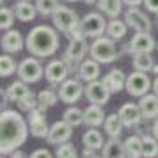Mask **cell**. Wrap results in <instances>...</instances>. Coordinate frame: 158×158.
<instances>
[{"instance_id": "6da1fadb", "label": "cell", "mask_w": 158, "mask_h": 158, "mask_svg": "<svg viewBox=\"0 0 158 158\" xmlns=\"http://www.w3.org/2000/svg\"><path fill=\"white\" fill-rule=\"evenodd\" d=\"M30 133L29 121L23 119L18 110L4 108L0 114V153L2 156H11V153L20 149Z\"/></svg>"}, {"instance_id": "7a4b0ae2", "label": "cell", "mask_w": 158, "mask_h": 158, "mask_svg": "<svg viewBox=\"0 0 158 158\" xmlns=\"http://www.w3.org/2000/svg\"><path fill=\"white\" fill-rule=\"evenodd\" d=\"M25 48L34 57H50L59 50V30L50 25H37L25 37Z\"/></svg>"}, {"instance_id": "3957f363", "label": "cell", "mask_w": 158, "mask_h": 158, "mask_svg": "<svg viewBox=\"0 0 158 158\" xmlns=\"http://www.w3.org/2000/svg\"><path fill=\"white\" fill-rule=\"evenodd\" d=\"M117 41L110 36H100L94 37L91 46H89V57L96 59L100 64H110L119 59V50H117Z\"/></svg>"}, {"instance_id": "277c9868", "label": "cell", "mask_w": 158, "mask_h": 158, "mask_svg": "<svg viewBox=\"0 0 158 158\" xmlns=\"http://www.w3.org/2000/svg\"><path fill=\"white\" fill-rule=\"evenodd\" d=\"M18 78L27 84H36L44 77V68L37 57H27L18 64Z\"/></svg>"}, {"instance_id": "5b68a950", "label": "cell", "mask_w": 158, "mask_h": 158, "mask_svg": "<svg viewBox=\"0 0 158 158\" xmlns=\"http://www.w3.org/2000/svg\"><path fill=\"white\" fill-rule=\"evenodd\" d=\"M57 93L62 103L75 105L85 94V85H82L80 78H66L62 84H59Z\"/></svg>"}, {"instance_id": "8992f818", "label": "cell", "mask_w": 158, "mask_h": 158, "mask_svg": "<svg viewBox=\"0 0 158 158\" xmlns=\"http://www.w3.org/2000/svg\"><path fill=\"white\" fill-rule=\"evenodd\" d=\"M126 91H128L130 96H133V98H140L144 94L149 93V89H153V82L149 80L148 77V73L144 71H133L128 75V78H126V87H124Z\"/></svg>"}, {"instance_id": "52a82bcc", "label": "cell", "mask_w": 158, "mask_h": 158, "mask_svg": "<svg viewBox=\"0 0 158 158\" xmlns=\"http://www.w3.org/2000/svg\"><path fill=\"white\" fill-rule=\"evenodd\" d=\"M27 121H29V128L32 137L36 139H46L50 126L46 123V110L43 107H36L30 112H27Z\"/></svg>"}, {"instance_id": "ba28073f", "label": "cell", "mask_w": 158, "mask_h": 158, "mask_svg": "<svg viewBox=\"0 0 158 158\" xmlns=\"http://www.w3.org/2000/svg\"><path fill=\"white\" fill-rule=\"evenodd\" d=\"M52 22H53V27H55L59 32L66 34L71 27H75L77 23H80V18L77 16V13H75L73 9H69L68 6H62V4H60L57 7V11L52 15Z\"/></svg>"}, {"instance_id": "9c48e42d", "label": "cell", "mask_w": 158, "mask_h": 158, "mask_svg": "<svg viewBox=\"0 0 158 158\" xmlns=\"http://www.w3.org/2000/svg\"><path fill=\"white\" fill-rule=\"evenodd\" d=\"M124 50L128 53H140V52L151 53L153 50H156V41H155V37L151 36V32L139 30V32H135V36L126 43Z\"/></svg>"}, {"instance_id": "30bf717a", "label": "cell", "mask_w": 158, "mask_h": 158, "mask_svg": "<svg viewBox=\"0 0 158 158\" xmlns=\"http://www.w3.org/2000/svg\"><path fill=\"white\" fill-rule=\"evenodd\" d=\"M107 20H105V16L100 13H89L82 18V27H84V32H85L87 37H100L103 34H107Z\"/></svg>"}, {"instance_id": "8fae6325", "label": "cell", "mask_w": 158, "mask_h": 158, "mask_svg": "<svg viewBox=\"0 0 158 158\" xmlns=\"http://www.w3.org/2000/svg\"><path fill=\"white\" fill-rule=\"evenodd\" d=\"M124 22L128 23L130 29H133L135 32L139 30H146V32H151L153 29V22L151 18L146 15V11L139 7H128L124 11Z\"/></svg>"}, {"instance_id": "7c38bea8", "label": "cell", "mask_w": 158, "mask_h": 158, "mask_svg": "<svg viewBox=\"0 0 158 158\" xmlns=\"http://www.w3.org/2000/svg\"><path fill=\"white\" fill-rule=\"evenodd\" d=\"M112 91L107 87V84L103 80H93L85 84V98L89 103H96V105H107V101L110 100Z\"/></svg>"}, {"instance_id": "4fadbf2b", "label": "cell", "mask_w": 158, "mask_h": 158, "mask_svg": "<svg viewBox=\"0 0 158 158\" xmlns=\"http://www.w3.org/2000/svg\"><path fill=\"white\" fill-rule=\"evenodd\" d=\"M69 68L66 66V62L62 59H55V60H50L46 68H44V78L50 82L52 85H59L62 84L68 77H69Z\"/></svg>"}, {"instance_id": "5bb4252c", "label": "cell", "mask_w": 158, "mask_h": 158, "mask_svg": "<svg viewBox=\"0 0 158 158\" xmlns=\"http://www.w3.org/2000/svg\"><path fill=\"white\" fill-rule=\"evenodd\" d=\"M73 135V126L69 123H66L64 119L62 121H55L50 126V131L46 135V142L52 144V146H59V144L68 142Z\"/></svg>"}, {"instance_id": "9a60e30c", "label": "cell", "mask_w": 158, "mask_h": 158, "mask_svg": "<svg viewBox=\"0 0 158 158\" xmlns=\"http://www.w3.org/2000/svg\"><path fill=\"white\" fill-rule=\"evenodd\" d=\"M117 114H119V117H121L124 128H130V130L135 128V126H139V124L142 123V119H144L139 103H131V101L121 105V108L117 110Z\"/></svg>"}, {"instance_id": "2e32d148", "label": "cell", "mask_w": 158, "mask_h": 158, "mask_svg": "<svg viewBox=\"0 0 158 158\" xmlns=\"http://www.w3.org/2000/svg\"><path fill=\"white\" fill-rule=\"evenodd\" d=\"M23 46H25V39H23L20 30L9 29L4 32V36H2V48H4V52L16 53V52L22 50Z\"/></svg>"}, {"instance_id": "e0dca14e", "label": "cell", "mask_w": 158, "mask_h": 158, "mask_svg": "<svg viewBox=\"0 0 158 158\" xmlns=\"http://www.w3.org/2000/svg\"><path fill=\"white\" fill-rule=\"evenodd\" d=\"M78 78L84 80V82H93V80H98L101 75V68H100V62L96 59L89 57V59H84L80 62V68H78Z\"/></svg>"}, {"instance_id": "ac0fdd59", "label": "cell", "mask_w": 158, "mask_h": 158, "mask_svg": "<svg viewBox=\"0 0 158 158\" xmlns=\"http://www.w3.org/2000/svg\"><path fill=\"white\" fill-rule=\"evenodd\" d=\"M139 107H140V112H142L146 121L158 117V94L156 93H153V94L148 93V94H144V96H140Z\"/></svg>"}, {"instance_id": "d6986e66", "label": "cell", "mask_w": 158, "mask_h": 158, "mask_svg": "<svg viewBox=\"0 0 158 158\" xmlns=\"http://www.w3.org/2000/svg\"><path fill=\"white\" fill-rule=\"evenodd\" d=\"M87 39L89 37H77V39H69V44H68V48H66V55H69L71 59L75 60H78L82 62L84 59H85L87 52H89V46L91 44L87 43Z\"/></svg>"}, {"instance_id": "ffe728a7", "label": "cell", "mask_w": 158, "mask_h": 158, "mask_svg": "<svg viewBox=\"0 0 158 158\" xmlns=\"http://www.w3.org/2000/svg\"><path fill=\"white\" fill-rule=\"evenodd\" d=\"M13 9H15V13H16V18H18L20 22H23V23L32 22V20L37 16L36 4H32L30 0H18Z\"/></svg>"}, {"instance_id": "44dd1931", "label": "cell", "mask_w": 158, "mask_h": 158, "mask_svg": "<svg viewBox=\"0 0 158 158\" xmlns=\"http://www.w3.org/2000/svg\"><path fill=\"white\" fill-rule=\"evenodd\" d=\"M126 78H128V75H124V71L115 68V69H110L103 77V82L107 84V87L112 93H119V91H123L126 87Z\"/></svg>"}, {"instance_id": "7402d4cb", "label": "cell", "mask_w": 158, "mask_h": 158, "mask_svg": "<svg viewBox=\"0 0 158 158\" xmlns=\"http://www.w3.org/2000/svg\"><path fill=\"white\" fill-rule=\"evenodd\" d=\"M84 112H85V124L87 126H93V128L101 126V124L105 123V119H107V115L103 112V105L91 103Z\"/></svg>"}, {"instance_id": "603a6c76", "label": "cell", "mask_w": 158, "mask_h": 158, "mask_svg": "<svg viewBox=\"0 0 158 158\" xmlns=\"http://www.w3.org/2000/svg\"><path fill=\"white\" fill-rule=\"evenodd\" d=\"M101 156H126L124 140H119V137H110L101 148Z\"/></svg>"}, {"instance_id": "cb8c5ba5", "label": "cell", "mask_w": 158, "mask_h": 158, "mask_svg": "<svg viewBox=\"0 0 158 158\" xmlns=\"http://www.w3.org/2000/svg\"><path fill=\"white\" fill-rule=\"evenodd\" d=\"M30 91V87L27 82H23V80H16V82H13L11 85L7 87V91H6V100L7 101H15V103H18V101L22 100L23 96H27Z\"/></svg>"}, {"instance_id": "d4e9b609", "label": "cell", "mask_w": 158, "mask_h": 158, "mask_svg": "<svg viewBox=\"0 0 158 158\" xmlns=\"http://www.w3.org/2000/svg\"><path fill=\"white\" fill-rule=\"evenodd\" d=\"M131 66H133V69H137V71L148 73V71L153 69V66H155V59H153V55L148 53V52L131 53Z\"/></svg>"}, {"instance_id": "484cf974", "label": "cell", "mask_w": 158, "mask_h": 158, "mask_svg": "<svg viewBox=\"0 0 158 158\" xmlns=\"http://www.w3.org/2000/svg\"><path fill=\"white\" fill-rule=\"evenodd\" d=\"M96 6H98V9L105 16H108V18H117V16L121 15L124 2L123 0H98Z\"/></svg>"}, {"instance_id": "4316f807", "label": "cell", "mask_w": 158, "mask_h": 158, "mask_svg": "<svg viewBox=\"0 0 158 158\" xmlns=\"http://www.w3.org/2000/svg\"><path fill=\"white\" fill-rule=\"evenodd\" d=\"M126 156H144V140L142 135H130L124 139Z\"/></svg>"}, {"instance_id": "83f0119b", "label": "cell", "mask_w": 158, "mask_h": 158, "mask_svg": "<svg viewBox=\"0 0 158 158\" xmlns=\"http://www.w3.org/2000/svg\"><path fill=\"white\" fill-rule=\"evenodd\" d=\"M128 23L124 22V20H119V18H112L107 25V36H110L112 39L115 41H119L123 37L126 36V32H128Z\"/></svg>"}, {"instance_id": "f1b7e54d", "label": "cell", "mask_w": 158, "mask_h": 158, "mask_svg": "<svg viewBox=\"0 0 158 158\" xmlns=\"http://www.w3.org/2000/svg\"><path fill=\"white\" fill-rule=\"evenodd\" d=\"M103 128H105V133L108 137H119L124 130V124H123L119 114H110L107 115V119L103 123Z\"/></svg>"}, {"instance_id": "f546056e", "label": "cell", "mask_w": 158, "mask_h": 158, "mask_svg": "<svg viewBox=\"0 0 158 158\" xmlns=\"http://www.w3.org/2000/svg\"><path fill=\"white\" fill-rule=\"evenodd\" d=\"M82 142H84V146H87V148H94V149L100 151L101 148H103V144H105V139H103L100 130H96V128L91 126V128L82 135Z\"/></svg>"}, {"instance_id": "4dcf8cb0", "label": "cell", "mask_w": 158, "mask_h": 158, "mask_svg": "<svg viewBox=\"0 0 158 158\" xmlns=\"http://www.w3.org/2000/svg\"><path fill=\"white\" fill-rule=\"evenodd\" d=\"M62 119H64L66 123H69L73 128H77V126H80V124H85V112H84L82 108L73 105V107L66 108Z\"/></svg>"}, {"instance_id": "1f68e13d", "label": "cell", "mask_w": 158, "mask_h": 158, "mask_svg": "<svg viewBox=\"0 0 158 158\" xmlns=\"http://www.w3.org/2000/svg\"><path fill=\"white\" fill-rule=\"evenodd\" d=\"M37 100H39V107H43L44 110H48L50 107H53L60 98H59V93H55L53 89H43L37 93Z\"/></svg>"}, {"instance_id": "d6a6232c", "label": "cell", "mask_w": 158, "mask_h": 158, "mask_svg": "<svg viewBox=\"0 0 158 158\" xmlns=\"http://www.w3.org/2000/svg\"><path fill=\"white\" fill-rule=\"evenodd\" d=\"M18 71V64L16 60L11 57V53L6 52V55L0 57V77H11L13 73Z\"/></svg>"}, {"instance_id": "836d02e7", "label": "cell", "mask_w": 158, "mask_h": 158, "mask_svg": "<svg viewBox=\"0 0 158 158\" xmlns=\"http://www.w3.org/2000/svg\"><path fill=\"white\" fill-rule=\"evenodd\" d=\"M60 6V2L59 0H36V7H37V13L41 16H52L57 7Z\"/></svg>"}, {"instance_id": "e575fe53", "label": "cell", "mask_w": 158, "mask_h": 158, "mask_svg": "<svg viewBox=\"0 0 158 158\" xmlns=\"http://www.w3.org/2000/svg\"><path fill=\"white\" fill-rule=\"evenodd\" d=\"M15 20H16L15 9H11V7H2V9H0V29H2V30L13 29Z\"/></svg>"}, {"instance_id": "d590c367", "label": "cell", "mask_w": 158, "mask_h": 158, "mask_svg": "<svg viewBox=\"0 0 158 158\" xmlns=\"http://www.w3.org/2000/svg\"><path fill=\"white\" fill-rule=\"evenodd\" d=\"M39 107V100H37V94L34 91H29L27 96H23L22 100L18 101V108L22 110V112H30L32 108Z\"/></svg>"}, {"instance_id": "8d00e7d4", "label": "cell", "mask_w": 158, "mask_h": 158, "mask_svg": "<svg viewBox=\"0 0 158 158\" xmlns=\"http://www.w3.org/2000/svg\"><path fill=\"white\" fill-rule=\"evenodd\" d=\"M144 156H158V139L155 135H142Z\"/></svg>"}, {"instance_id": "74e56055", "label": "cell", "mask_w": 158, "mask_h": 158, "mask_svg": "<svg viewBox=\"0 0 158 158\" xmlns=\"http://www.w3.org/2000/svg\"><path fill=\"white\" fill-rule=\"evenodd\" d=\"M55 155H57V156H64V158H75L78 155V151H77V148L68 140V142H64V144H59L57 149H55Z\"/></svg>"}, {"instance_id": "f35d334b", "label": "cell", "mask_w": 158, "mask_h": 158, "mask_svg": "<svg viewBox=\"0 0 158 158\" xmlns=\"http://www.w3.org/2000/svg\"><path fill=\"white\" fill-rule=\"evenodd\" d=\"M60 59H62V60L66 62V66L69 68V71H71V73L78 71V68H80V62H78V60H75V59H71L69 55H66V53H64V55H62Z\"/></svg>"}, {"instance_id": "ab89813d", "label": "cell", "mask_w": 158, "mask_h": 158, "mask_svg": "<svg viewBox=\"0 0 158 158\" xmlns=\"http://www.w3.org/2000/svg\"><path fill=\"white\" fill-rule=\"evenodd\" d=\"M144 7H146L148 13L156 15L158 13V0H144Z\"/></svg>"}, {"instance_id": "60d3db41", "label": "cell", "mask_w": 158, "mask_h": 158, "mask_svg": "<svg viewBox=\"0 0 158 158\" xmlns=\"http://www.w3.org/2000/svg\"><path fill=\"white\" fill-rule=\"evenodd\" d=\"M82 156H98V149L84 146V149H82Z\"/></svg>"}, {"instance_id": "b9f144b4", "label": "cell", "mask_w": 158, "mask_h": 158, "mask_svg": "<svg viewBox=\"0 0 158 158\" xmlns=\"http://www.w3.org/2000/svg\"><path fill=\"white\" fill-rule=\"evenodd\" d=\"M32 156H52V153L46 148H41V149H36V151H32Z\"/></svg>"}, {"instance_id": "7bdbcfd3", "label": "cell", "mask_w": 158, "mask_h": 158, "mask_svg": "<svg viewBox=\"0 0 158 158\" xmlns=\"http://www.w3.org/2000/svg\"><path fill=\"white\" fill-rule=\"evenodd\" d=\"M123 2H124L126 7H139V6L144 4V0H123Z\"/></svg>"}, {"instance_id": "ee69618b", "label": "cell", "mask_w": 158, "mask_h": 158, "mask_svg": "<svg viewBox=\"0 0 158 158\" xmlns=\"http://www.w3.org/2000/svg\"><path fill=\"white\" fill-rule=\"evenodd\" d=\"M151 131H153V135L158 139V117L153 119V126H151Z\"/></svg>"}, {"instance_id": "f6af8a7d", "label": "cell", "mask_w": 158, "mask_h": 158, "mask_svg": "<svg viewBox=\"0 0 158 158\" xmlns=\"http://www.w3.org/2000/svg\"><path fill=\"white\" fill-rule=\"evenodd\" d=\"M153 93L158 94V75H156V78L153 80Z\"/></svg>"}, {"instance_id": "bcb514c9", "label": "cell", "mask_w": 158, "mask_h": 158, "mask_svg": "<svg viewBox=\"0 0 158 158\" xmlns=\"http://www.w3.org/2000/svg\"><path fill=\"white\" fill-rule=\"evenodd\" d=\"M11 156H23V151L16 149V151H13V153H11Z\"/></svg>"}, {"instance_id": "7dc6e473", "label": "cell", "mask_w": 158, "mask_h": 158, "mask_svg": "<svg viewBox=\"0 0 158 158\" xmlns=\"http://www.w3.org/2000/svg\"><path fill=\"white\" fill-rule=\"evenodd\" d=\"M87 6H94V4H98V0H84Z\"/></svg>"}, {"instance_id": "c3c4849f", "label": "cell", "mask_w": 158, "mask_h": 158, "mask_svg": "<svg viewBox=\"0 0 158 158\" xmlns=\"http://www.w3.org/2000/svg\"><path fill=\"white\" fill-rule=\"evenodd\" d=\"M151 71L155 73V75H158V64H155V66H153V69H151Z\"/></svg>"}, {"instance_id": "681fc988", "label": "cell", "mask_w": 158, "mask_h": 158, "mask_svg": "<svg viewBox=\"0 0 158 158\" xmlns=\"http://www.w3.org/2000/svg\"><path fill=\"white\" fill-rule=\"evenodd\" d=\"M155 25H156V27H158V13H156V15H155Z\"/></svg>"}, {"instance_id": "f907efd6", "label": "cell", "mask_w": 158, "mask_h": 158, "mask_svg": "<svg viewBox=\"0 0 158 158\" xmlns=\"http://www.w3.org/2000/svg\"><path fill=\"white\" fill-rule=\"evenodd\" d=\"M66 2H78V0H66Z\"/></svg>"}, {"instance_id": "816d5d0a", "label": "cell", "mask_w": 158, "mask_h": 158, "mask_svg": "<svg viewBox=\"0 0 158 158\" xmlns=\"http://www.w3.org/2000/svg\"><path fill=\"white\" fill-rule=\"evenodd\" d=\"M156 50H158V41H156Z\"/></svg>"}]
</instances>
